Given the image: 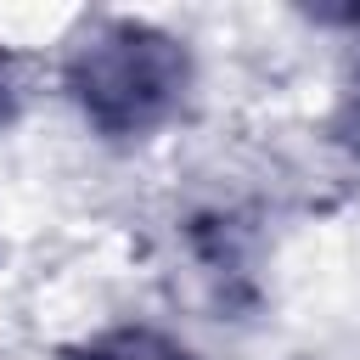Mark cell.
Returning a JSON list of instances; mask_svg holds the SVG:
<instances>
[{
  "label": "cell",
  "mask_w": 360,
  "mask_h": 360,
  "mask_svg": "<svg viewBox=\"0 0 360 360\" xmlns=\"http://www.w3.org/2000/svg\"><path fill=\"white\" fill-rule=\"evenodd\" d=\"M191 84V56L174 34L146 22H90L68 51V90L107 135H141L163 124Z\"/></svg>",
  "instance_id": "cell-1"
},
{
  "label": "cell",
  "mask_w": 360,
  "mask_h": 360,
  "mask_svg": "<svg viewBox=\"0 0 360 360\" xmlns=\"http://www.w3.org/2000/svg\"><path fill=\"white\" fill-rule=\"evenodd\" d=\"M73 360H186V349L152 326H118V332L90 338Z\"/></svg>",
  "instance_id": "cell-2"
},
{
  "label": "cell",
  "mask_w": 360,
  "mask_h": 360,
  "mask_svg": "<svg viewBox=\"0 0 360 360\" xmlns=\"http://www.w3.org/2000/svg\"><path fill=\"white\" fill-rule=\"evenodd\" d=\"M11 112H17V79H11V68L0 62V129L11 124Z\"/></svg>",
  "instance_id": "cell-3"
}]
</instances>
